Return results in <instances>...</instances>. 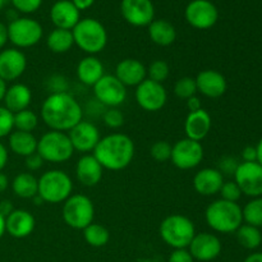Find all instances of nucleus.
<instances>
[{"label": "nucleus", "mask_w": 262, "mask_h": 262, "mask_svg": "<svg viewBox=\"0 0 262 262\" xmlns=\"http://www.w3.org/2000/svg\"><path fill=\"white\" fill-rule=\"evenodd\" d=\"M82 118L81 105L68 92L50 94L41 105V119L51 130L69 132Z\"/></svg>", "instance_id": "f257e3e1"}, {"label": "nucleus", "mask_w": 262, "mask_h": 262, "mask_svg": "<svg viewBox=\"0 0 262 262\" xmlns=\"http://www.w3.org/2000/svg\"><path fill=\"white\" fill-rule=\"evenodd\" d=\"M135 142L124 133H112L101 138L94 150V156L100 165L107 170H123L135 158Z\"/></svg>", "instance_id": "f03ea898"}, {"label": "nucleus", "mask_w": 262, "mask_h": 262, "mask_svg": "<svg viewBox=\"0 0 262 262\" xmlns=\"http://www.w3.org/2000/svg\"><path fill=\"white\" fill-rule=\"evenodd\" d=\"M207 225L217 233H234L243 223L242 209L237 202L216 200L207 206L205 212Z\"/></svg>", "instance_id": "7ed1b4c3"}, {"label": "nucleus", "mask_w": 262, "mask_h": 262, "mask_svg": "<svg viewBox=\"0 0 262 262\" xmlns=\"http://www.w3.org/2000/svg\"><path fill=\"white\" fill-rule=\"evenodd\" d=\"M74 43L89 55L101 53L107 43V32L100 20L84 18L72 30Z\"/></svg>", "instance_id": "20e7f679"}, {"label": "nucleus", "mask_w": 262, "mask_h": 262, "mask_svg": "<svg viewBox=\"0 0 262 262\" xmlns=\"http://www.w3.org/2000/svg\"><path fill=\"white\" fill-rule=\"evenodd\" d=\"M160 237L168 246L174 250L188 248L196 235V228L189 217L181 214L166 216L160 224Z\"/></svg>", "instance_id": "39448f33"}, {"label": "nucleus", "mask_w": 262, "mask_h": 262, "mask_svg": "<svg viewBox=\"0 0 262 262\" xmlns=\"http://www.w3.org/2000/svg\"><path fill=\"white\" fill-rule=\"evenodd\" d=\"M73 182L63 170H48L38 179V194L45 204H60L72 196Z\"/></svg>", "instance_id": "423d86ee"}, {"label": "nucleus", "mask_w": 262, "mask_h": 262, "mask_svg": "<svg viewBox=\"0 0 262 262\" xmlns=\"http://www.w3.org/2000/svg\"><path fill=\"white\" fill-rule=\"evenodd\" d=\"M36 152L43 161L60 164L66 163L73 156L74 148L66 132L50 130L38 140Z\"/></svg>", "instance_id": "0eeeda50"}, {"label": "nucleus", "mask_w": 262, "mask_h": 262, "mask_svg": "<svg viewBox=\"0 0 262 262\" xmlns=\"http://www.w3.org/2000/svg\"><path fill=\"white\" fill-rule=\"evenodd\" d=\"M61 214L64 223L69 228L83 230L94 223L95 206L90 197L84 194H72L64 201Z\"/></svg>", "instance_id": "6e6552de"}, {"label": "nucleus", "mask_w": 262, "mask_h": 262, "mask_svg": "<svg viewBox=\"0 0 262 262\" xmlns=\"http://www.w3.org/2000/svg\"><path fill=\"white\" fill-rule=\"evenodd\" d=\"M42 26L33 18L18 17L8 25V37L17 49L32 48L42 38Z\"/></svg>", "instance_id": "1a4fd4ad"}, {"label": "nucleus", "mask_w": 262, "mask_h": 262, "mask_svg": "<svg viewBox=\"0 0 262 262\" xmlns=\"http://www.w3.org/2000/svg\"><path fill=\"white\" fill-rule=\"evenodd\" d=\"M171 163L181 170H189L200 164L204 160V147L199 141L189 140V138H183L179 140L171 146Z\"/></svg>", "instance_id": "9d476101"}, {"label": "nucleus", "mask_w": 262, "mask_h": 262, "mask_svg": "<svg viewBox=\"0 0 262 262\" xmlns=\"http://www.w3.org/2000/svg\"><path fill=\"white\" fill-rule=\"evenodd\" d=\"M95 99L106 107H118L127 99V87L115 76L104 74L94 86Z\"/></svg>", "instance_id": "9b49d317"}, {"label": "nucleus", "mask_w": 262, "mask_h": 262, "mask_svg": "<svg viewBox=\"0 0 262 262\" xmlns=\"http://www.w3.org/2000/svg\"><path fill=\"white\" fill-rule=\"evenodd\" d=\"M186 20L197 30H209L216 25L219 10L210 0H192L186 8Z\"/></svg>", "instance_id": "f8f14e48"}, {"label": "nucleus", "mask_w": 262, "mask_h": 262, "mask_svg": "<svg viewBox=\"0 0 262 262\" xmlns=\"http://www.w3.org/2000/svg\"><path fill=\"white\" fill-rule=\"evenodd\" d=\"M136 101L146 112H159L168 101V92L163 83L146 78L136 87Z\"/></svg>", "instance_id": "ddd939ff"}, {"label": "nucleus", "mask_w": 262, "mask_h": 262, "mask_svg": "<svg viewBox=\"0 0 262 262\" xmlns=\"http://www.w3.org/2000/svg\"><path fill=\"white\" fill-rule=\"evenodd\" d=\"M234 182L238 184L242 194L256 197L262 196V165L253 163H241L234 173Z\"/></svg>", "instance_id": "4468645a"}, {"label": "nucleus", "mask_w": 262, "mask_h": 262, "mask_svg": "<svg viewBox=\"0 0 262 262\" xmlns=\"http://www.w3.org/2000/svg\"><path fill=\"white\" fill-rule=\"evenodd\" d=\"M120 12L123 18L135 27L148 26L155 17V8L151 0H122Z\"/></svg>", "instance_id": "2eb2a0df"}, {"label": "nucleus", "mask_w": 262, "mask_h": 262, "mask_svg": "<svg viewBox=\"0 0 262 262\" xmlns=\"http://www.w3.org/2000/svg\"><path fill=\"white\" fill-rule=\"evenodd\" d=\"M68 137L71 140L74 151L84 154L94 151L99 141L101 140L99 128L89 120H81L78 124L74 125L69 130Z\"/></svg>", "instance_id": "dca6fc26"}, {"label": "nucleus", "mask_w": 262, "mask_h": 262, "mask_svg": "<svg viewBox=\"0 0 262 262\" xmlns=\"http://www.w3.org/2000/svg\"><path fill=\"white\" fill-rule=\"evenodd\" d=\"M188 248L193 260L209 262L222 253V242L211 233H199L194 235Z\"/></svg>", "instance_id": "f3484780"}, {"label": "nucleus", "mask_w": 262, "mask_h": 262, "mask_svg": "<svg viewBox=\"0 0 262 262\" xmlns=\"http://www.w3.org/2000/svg\"><path fill=\"white\" fill-rule=\"evenodd\" d=\"M27 58L18 49H4L0 51V78L4 82L15 81L25 73Z\"/></svg>", "instance_id": "a211bd4d"}, {"label": "nucleus", "mask_w": 262, "mask_h": 262, "mask_svg": "<svg viewBox=\"0 0 262 262\" xmlns=\"http://www.w3.org/2000/svg\"><path fill=\"white\" fill-rule=\"evenodd\" d=\"M197 92L209 99H217L227 92V78L215 69H205L197 74Z\"/></svg>", "instance_id": "6ab92c4d"}, {"label": "nucleus", "mask_w": 262, "mask_h": 262, "mask_svg": "<svg viewBox=\"0 0 262 262\" xmlns=\"http://www.w3.org/2000/svg\"><path fill=\"white\" fill-rule=\"evenodd\" d=\"M35 227V216L27 210L15 209L5 217V233L17 239H22L32 234Z\"/></svg>", "instance_id": "aec40b11"}, {"label": "nucleus", "mask_w": 262, "mask_h": 262, "mask_svg": "<svg viewBox=\"0 0 262 262\" xmlns=\"http://www.w3.org/2000/svg\"><path fill=\"white\" fill-rule=\"evenodd\" d=\"M79 13L72 0H58L50 9V19L55 28L72 31L81 20Z\"/></svg>", "instance_id": "412c9836"}, {"label": "nucleus", "mask_w": 262, "mask_h": 262, "mask_svg": "<svg viewBox=\"0 0 262 262\" xmlns=\"http://www.w3.org/2000/svg\"><path fill=\"white\" fill-rule=\"evenodd\" d=\"M115 77L127 86H136L142 83L147 78V68L140 60L133 58H127L120 60L115 68Z\"/></svg>", "instance_id": "4be33fe9"}, {"label": "nucleus", "mask_w": 262, "mask_h": 262, "mask_svg": "<svg viewBox=\"0 0 262 262\" xmlns=\"http://www.w3.org/2000/svg\"><path fill=\"white\" fill-rule=\"evenodd\" d=\"M224 183V176L217 169L205 168L197 171L193 178V187L201 196H214L219 193Z\"/></svg>", "instance_id": "5701e85b"}, {"label": "nucleus", "mask_w": 262, "mask_h": 262, "mask_svg": "<svg viewBox=\"0 0 262 262\" xmlns=\"http://www.w3.org/2000/svg\"><path fill=\"white\" fill-rule=\"evenodd\" d=\"M211 127V117L205 109L189 113L186 118V122H184V132H186L187 138L199 141V142L206 138Z\"/></svg>", "instance_id": "b1692460"}, {"label": "nucleus", "mask_w": 262, "mask_h": 262, "mask_svg": "<svg viewBox=\"0 0 262 262\" xmlns=\"http://www.w3.org/2000/svg\"><path fill=\"white\" fill-rule=\"evenodd\" d=\"M104 168L94 155H83L76 165V176L79 183L86 187H95L102 178Z\"/></svg>", "instance_id": "393cba45"}, {"label": "nucleus", "mask_w": 262, "mask_h": 262, "mask_svg": "<svg viewBox=\"0 0 262 262\" xmlns=\"http://www.w3.org/2000/svg\"><path fill=\"white\" fill-rule=\"evenodd\" d=\"M4 106L13 114L28 109L32 101V92L30 87L23 83H14L8 87L4 95Z\"/></svg>", "instance_id": "a878e982"}, {"label": "nucleus", "mask_w": 262, "mask_h": 262, "mask_svg": "<svg viewBox=\"0 0 262 262\" xmlns=\"http://www.w3.org/2000/svg\"><path fill=\"white\" fill-rule=\"evenodd\" d=\"M105 68L99 58L87 55L77 66V77L86 86L94 87L104 77Z\"/></svg>", "instance_id": "bb28decb"}, {"label": "nucleus", "mask_w": 262, "mask_h": 262, "mask_svg": "<svg viewBox=\"0 0 262 262\" xmlns=\"http://www.w3.org/2000/svg\"><path fill=\"white\" fill-rule=\"evenodd\" d=\"M38 140L31 132H22V130H13L9 135V148L15 155L27 156L32 155L37 151Z\"/></svg>", "instance_id": "cd10ccee"}, {"label": "nucleus", "mask_w": 262, "mask_h": 262, "mask_svg": "<svg viewBox=\"0 0 262 262\" xmlns=\"http://www.w3.org/2000/svg\"><path fill=\"white\" fill-rule=\"evenodd\" d=\"M148 27L151 41L159 46H169L176 41V27L166 19H154Z\"/></svg>", "instance_id": "c85d7f7f"}, {"label": "nucleus", "mask_w": 262, "mask_h": 262, "mask_svg": "<svg viewBox=\"0 0 262 262\" xmlns=\"http://www.w3.org/2000/svg\"><path fill=\"white\" fill-rule=\"evenodd\" d=\"M12 189L19 199L32 200L38 193V179L32 173H19L13 179Z\"/></svg>", "instance_id": "c756f323"}, {"label": "nucleus", "mask_w": 262, "mask_h": 262, "mask_svg": "<svg viewBox=\"0 0 262 262\" xmlns=\"http://www.w3.org/2000/svg\"><path fill=\"white\" fill-rule=\"evenodd\" d=\"M48 48L55 54L68 53L74 45L73 33L69 30H61V28H55L51 31L48 36Z\"/></svg>", "instance_id": "7c9ffc66"}, {"label": "nucleus", "mask_w": 262, "mask_h": 262, "mask_svg": "<svg viewBox=\"0 0 262 262\" xmlns=\"http://www.w3.org/2000/svg\"><path fill=\"white\" fill-rule=\"evenodd\" d=\"M237 239L242 247L247 250H256L262 243V234L260 228L252 227L248 224H242L237 229Z\"/></svg>", "instance_id": "2f4dec72"}, {"label": "nucleus", "mask_w": 262, "mask_h": 262, "mask_svg": "<svg viewBox=\"0 0 262 262\" xmlns=\"http://www.w3.org/2000/svg\"><path fill=\"white\" fill-rule=\"evenodd\" d=\"M83 237L87 245L91 247H104L110 241V233L104 225L91 223L83 229Z\"/></svg>", "instance_id": "473e14b6"}, {"label": "nucleus", "mask_w": 262, "mask_h": 262, "mask_svg": "<svg viewBox=\"0 0 262 262\" xmlns=\"http://www.w3.org/2000/svg\"><path fill=\"white\" fill-rule=\"evenodd\" d=\"M243 220L252 227H262V197H256L242 209Z\"/></svg>", "instance_id": "72a5a7b5"}, {"label": "nucleus", "mask_w": 262, "mask_h": 262, "mask_svg": "<svg viewBox=\"0 0 262 262\" xmlns=\"http://www.w3.org/2000/svg\"><path fill=\"white\" fill-rule=\"evenodd\" d=\"M38 124V117L35 112L30 109L22 110L14 114V128L15 130L31 132L36 129Z\"/></svg>", "instance_id": "f704fd0d"}, {"label": "nucleus", "mask_w": 262, "mask_h": 262, "mask_svg": "<svg viewBox=\"0 0 262 262\" xmlns=\"http://www.w3.org/2000/svg\"><path fill=\"white\" fill-rule=\"evenodd\" d=\"M174 94L179 99H189L192 96H196L197 94V84L196 79L193 77H182L181 79L174 84Z\"/></svg>", "instance_id": "c9c22d12"}, {"label": "nucleus", "mask_w": 262, "mask_h": 262, "mask_svg": "<svg viewBox=\"0 0 262 262\" xmlns=\"http://www.w3.org/2000/svg\"><path fill=\"white\" fill-rule=\"evenodd\" d=\"M169 73H170V68L169 64L165 60H154L152 63L148 66L147 68V78L158 83H163L168 79Z\"/></svg>", "instance_id": "e433bc0d"}, {"label": "nucleus", "mask_w": 262, "mask_h": 262, "mask_svg": "<svg viewBox=\"0 0 262 262\" xmlns=\"http://www.w3.org/2000/svg\"><path fill=\"white\" fill-rule=\"evenodd\" d=\"M150 154L152 159L158 163H165L170 160L171 145L168 141H156L150 148Z\"/></svg>", "instance_id": "4c0bfd02"}, {"label": "nucleus", "mask_w": 262, "mask_h": 262, "mask_svg": "<svg viewBox=\"0 0 262 262\" xmlns=\"http://www.w3.org/2000/svg\"><path fill=\"white\" fill-rule=\"evenodd\" d=\"M45 86L50 91V94H63V92H68L69 89L68 79L63 74H53V76H50L46 79Z\"/></svg>", "instance_id": "58836bf2"}, {"label": "nucleus", "mask_w": 262, "mask_h": 262, "mask_svg": "<svg viewBox=\"0 0 262 262\" xmlns=\"http://www.w3.org/2000/svg\"><path fill=\"white\" fill-rule=\"evenodd\" d=\"M102 119H104L105 125L113 129L120 128L124 124V115L118 107H107L104 112Z\"/></svg>", "instance_id": "ea45409f"}, {"label": "nucleus", "mask_w": 262, "mask_h": 262, "mask_svg": "<svg viewBox=\"0 0 262 262\" xmlns=\"http://www.w3.org/2000/svg\"><path fill=\"white\" fill-rule=\"evenodd\" d=\"M14 129V114L5 106H0V138L7 137Z\"/></svg>", "instance_id": "a19ab883"}, {"label": "nucleus", "mask_w": 262, "mask_h": 262, "mask_svg": "<svg viewBox=\"0 0 262 262\" xmlns=\"http://www.w3.org/2000/svg\"><path fill=\"white\" fill-rule=\"evenodd\" d=\"M219 193L222 196V200L229 202H237L241 199V196H242V191H241L239 187H238V184L234 181L224 182Z\"/></svg>", "instance_id": "79ce46f5"}, {"label": "nucleus", "mask_w": 262, "mask_h": 262, "mask_svg": "<svg viewBox=\"0 0 262 262\" xmlns=\"http://www.w3.org/2000/svg\"><path fill=\"white\" fill-rule=\"evenodd\" d=\"M10 2L18 12L25 13V14L36 12L42 4V0H10Z\"/></svg>", "instance_id": "37998d69"}, {"label": "nucleus", "mask_w": 262, "mask_h": 262, "mask_svg": "<svg viewBox=\"0 0 262 262\" xmlns=\"http://www.w3.org/2000/svg\"><path fill=\"white\" fill-rule=\"evenodd\" d=\"M238 165H239V164H238V161L235 160L234 158H232V156H224V158L220 159L219 169H217V170H219L223 176H224V174H227V176H234Z\"/></svg>", "instance_id": "c03bdc74"}, {"label": "nucleus", "mask_w": 262, "mask_h": 262, "mask_svg": "<svg viewBox=\"0 0 262 262\" xmlns=\"http://www.w3.org/2000/svg\"><path fill=\"white\" fill-rule=\"evenodd\" d=\"M168 262H194V260L189 251L183 248V250H174L169 256Z\"/></svg>", "instance_id": "a18cd8bd"}, {"label": "nucleus", "mask_w": 262, "mask_h": 262, "mask_svg": "<svg viewBox=\"0 0 262 262\" xmlns=\"http://www.w3.org/2000/svg\"><path fill=\"white\" fill-rule=\"evenodd\" d=\"M43 163H45V161L42 160V158H41L37 152H35V154H32V155H30L26 158L25 165L28 170L36 171L43 165Z\"/></svg>", "instance_id": "49530a36"}, {"label": "nucleus", "mask_w": 262, "mask_h": 262, "mask_svg": "<svg viewBox=\"0 0 262 262\" xmlns=\"http://www.w3.org/2000/svg\"><path fill=\"white\" fill-rule=\"evenodd\" d=\"M242 158L243 161H246V163L257 161V151H256V147H253V146H247V147L243 148Z\"/></svg>", "instance_id": "de8ad7c7"}, {"label": "nucleus", "mask_w": 262, "mask_h": 262, "mask_svg": "<svg viewBox=\"0 0 262 262\" xmlns=\"http://www.w3.org/2000/svg\"><path fill=\"white\" fill-rule=\"evenodd\" d=\"M187 109H188L189 113L199 112V110L202 109L201 100L197 96H192L189 99H187Z\"/></svg>", "instance_id": "09e8293b"}, {"label": "nucleus", "mask_w": 262, "mask_h": 262, "mask_svg": "<svg viewBox=\"0 0 262 262\" xmlns=\"http://www.w3.org/2000/svg\"><path fill=\"white\" fill-rule=\"evenodd\" d=\"M14 210L15 209L14 206H13L12 201H9V200H3V201H0V214L4 217H7L8 215L12 214Z\"/></svg>", "instance_id": "8fccbe9b"}, {"label": "nucleus", "mask_w": 262, "mask_h": 262, "mask_svg": "<svg viewBox=\"0 0 262 262\" xmlns=\"http://www.w3.org/2000/svg\"><path fill=\"white\" fill-rule=\"evenodd\" d=\"M8 160H9V155H8V148L0 142V171L7 166Z\"/></svg>", "instance_id": "3c124183"}, {"label": "nucleus", "mask_w": 262, "mask_h": 262, "mask_svg": "<svg viewBox=\"0 0 262 262\" xmlns=\"http://www.w3.org/2000/svg\"><path fill=\"white\" fill-rule=\"evenodd\" d=\"M8 41H9V37H8V26L0 22V50L7 45Z\"/></svg>", "instance_id": "603ef678"}, {"label": "nucleus", "mask_w": 262, "mask_h": 262, "mask_svg": "<svg viewBox=\"0 0 262 262\" xmlns=\"http://www.w3.org/2000/svg\"><path fill=\"white\" fill-rule=\"evenodd\" d=\"M74 5H76L77 9L81 12V10H86L89 9L90 7H92L95 3V0H72Z\"/></svg>", "instance_id": "864d4df0"}, {"label": "nucleus", "mask_w": 262, "mask_h": 262, "mask_svg": "<svg viewBox=\"0 0 262 262\" xmlns=\"http://www.w3.org/2000/svg\"><path fill=\"white\" fill-rule=\"evenodd\" d=\"M8 186H9V179L5 176L4 173L0 171V193H3L4 191H7Z\"/></svg>", "instance_id": "5fc2aeb1"}, {"label": "nucleus", "mask_w": 262, "mask_h": 262, "mask_svg": "<svg viewBox=\"0 0 262 262\" xmlns=\"http://www.w3.org/2000/svg\"><path fill=\"white\" fill-rule=\"evenodd\" d=\"M245 262H262V252H256L248 256Z\"/></svg>", "instance_id": "6e6d98bb"}, {"label": "nucleus", "mask_w": 262, "mask_h": 262, "mask_svg": "<svg viewBox=\"0 0 262 262\" xmlns=\"http://www.w3.org/2000/svg\"><path fill=\"white\" fill-rule=\"evenodd\" d=\"M7 82L3 81L2 78H0V102L3 101V99H4V95H5V91H7Z\"/></svg>", "instance_id": "4d7b16f0"}, {"label": "nucleus", "mask_w": 262, "mask_h": 262, "mask_svg": "<svg viewBox=\"0 0 262 262\" xmlns=\"http://www.w3.org/2000/svg\"><path fill=\"white\" fill-rule=\"evenodd\" d=\"M256 151H257V163L262 165V138L256 146Z\"/></svg>", "instance_id": "13d9d810"}, {"label": "nucleus", "mask_w": 262, "mask_h": 262, "mask_svg": "<svg viewBox=\"0 0 262 262\" xmlns=\"http://www.w3.org/2000/svg\"><path fill=\"white\" fill-rule=\"evenodd\" d=\"M5 234V217L0 214V239Z\"/></svg>", "instance_id": "bf43d9fd"}, {"label": "nucleus", "mask_w": 262, "mask_h": 262, "mask_svg": "<svg viewBox=\"0 0 262 262\" xmlns=\"http://www.w3.org/2000/svg\"><path fill=\"white\" fill-rule=\"evenodd\" d=\"M32 201H33V204L36 205V206H41V205L45 204V201H43V200H42V197H41L40 194H38V193L36 194L35 197H33Z\"/></svg>", "instance_id": "052dcab7"}, {"label": "nucleus", "mask_w": 262, "mask_h": 262, "mask_svg": "<svg viewBox=\"0 0 262 262\" xmlns=\"http://www.w3.org/2000/svg\"><path fill=\"white\" fill-rule=\"evenodd\" d=\"M8 2H9V0H0V10H2L5 5H7Z\"/></svg>", "instance_id": "680f3d73"}, {"label": "nucleus", "mask_w": 262, "mask_h": 262, "mask_svg": "<svg viewBox=\"0 0 262 262\" xmlns=\"http://www.w3.org/2000/svg\"><path fill=\"white\" fill-rule=\"evenodd\" d=\"M137 262H155L154 260H150V258H142V260L137 261Z\"/></svg>", "instance_id": "e2e57ef3"}]
</instances>
